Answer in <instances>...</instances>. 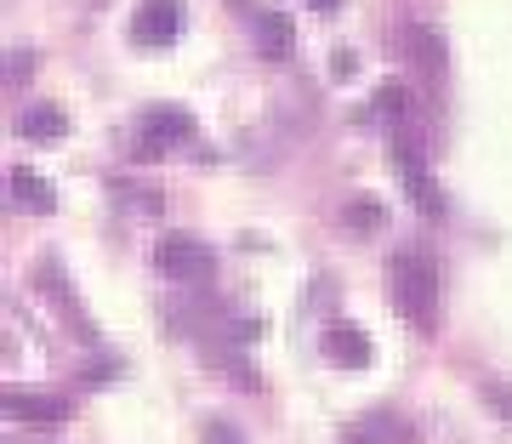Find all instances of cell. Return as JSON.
<instances>
[{
  "instance_id": "cell-12",
  "label": "cell",
  "mask_w": 512,
  "mask_h": 444,
  "mask_svg": "<svg viewBox=\"0 0 512 444\" xmlns=\"http://www.w3.org/2000/svg\"><path fill=\"white\" fill-rule=\"evenodd\" d=\"M18 126H23V137H29V143H57V137L69 131V114L57 109V103H29Z\"/></svg>"
},
{
  "instance_id": "cell-13",
  "label": "cell",
  "mask_w": 512,
  "mask_h": 444,
  "mask_svg": "<svg viewBox=\"0 0 512 444\" xmlns=\"http://www.w3.org/2000/svg\"><path fill=\"white\" fill-rule=\"evenodd\" d=\"M382 222H387V211H382V200H370V194H353L348 205H342V228L348 234H382Z\"/></svg>"
},
{
  "instance_id": "cell-7",
  "label": "cell",
  "mask_w": 512,
  "mask_h": 444,
  "mask_svg": "<svg viewBox=\"0 0 512 444\" xmlns=\"http://www.w3.org/2000/svg\"><path fill=\"white\" fill-rule=\"evenodd\" d=\"M393 160H399V177H404V188H410V200L427 211V217H444V194H439V183L427 177V166H421V154L404 137H393Z\"/></svg>"
},
{
  "instance_id": "cell-3",
  "label": "cell",
  "mask_w": 512,
  "mask_h": 444,
  "mask_svg": "<svg viewBox=\"0 0 512 444\" xmlns=\"http://www.w3.org/2000/svg\"><path fill=\"white\" fill-rule=\"evenodd\" d=\"M35 285L52 296L57 308H63V319H69V331L80 336V342H92V348L103 342V336H97V325H92V314H86V302H80V291H74L69 274H63V262H57V257H40V262H35Z\"/></svg>"
},
{
  "instance_id": "cell-2",
  "label": "cell",
  "mask_w": 512,
  "mask_h": 444,
  "mask_svg": "<svg viewBox=\"0 0 512 444\" xmlns=\"http://www.w3.org/2000/svg\"><path fill=\"white\" fill-rule=\"evenodd\" d=\"M154 268H160L165 279H183V285H194V279L211 274V245L194 240V234H183V228H171V234H160V240H154Z\"/></svg>"
},
{
  "instance_id": "cell-17",
  "label": "cell",
  "mask_w": 512,
  "mask_h": 444,
  "mask_svg": "<svg viewBox=\"0 0 512 444\" xmlns=\"http://www.w3.org/2000/svg\"><path fill=\"white\" fill-rule=\"evenodd\" d=\"M484 405H490L495 416H501V422H512V388H501V382H490V388H484Z\"/></svg>"
},
{
  "instance_id": "cell-19",
  "label": "cell",
  "mask_w": 512,
  "mask_h": 444,
  "mask_svg": "<svg viewBox=\"0 0 512 444\" xmlns=\"http://www.w3.org/2000/svg\"><path fill=\"white\" fill-rule=\"evenodd\" d=\"M313 12H336V6H342V0H308Z\"/></svg>"
},
{
  "instance_id": "cell-15",
  "label": "cell",
  "mask_w": 512,
  "mask_h": 444,
  "mask_svg": "<svg viewBox=\"0 0 512 444\" xmlns=\"http://www.w3.org/2000/svg\"><path fill=\"white\" fill-rule=\"evenodd\" d=\"M114 194H120V205H131L137 217H154V211H160V188H131V183H114Z\"/></svg>"
},
{
  "instance_id": "cell-20",
  "label": "cell",
  "mask_w": 512,
  "mask_h": 444,
  "mask_svg": "<svg viewBox=\"0 0 512 444\" xmlns=\"http://www.w3.org/2000/svg\"><path fill=\"white\" fill-rule=\"evenodd\" d=\"M6 444H12V439H6Z\"/></svg>"
},
{
  "instance_id": "cell-9",
  "label": "cell",
  "mask_w": 512,
  "mask_h": 444,
  "mask_svg": "<svg viewBox=\"0 0 512 444\" xmlns=\"http://www.w3.org/2000/svg\"><path fill=\"white\" fill-rule=\"evenodd\" d=\"M325 359L342 370H365L370 365V336L359 331V325H348V319H330L325 325Z\"/></svg>"
},
{
  "instance_id": "cell-16",
  "label": "cell",
  "mask_w": 512,
  "mask_h": 444,
  "mask_svg": "<svg viewBox=\"0 0 512 444\" xmlns=\"http://www.w3.org/2000/svg\"><path fill=\"white\" fill-rule=\"evenodd\" d=\"M29 69H35V57H29V52H6V63H0L6 86H23V80H29Z\"/></svg>"
},
{
  "instance_id": "cell-6",
  "label": "cell",
  "mask_w": 512,
  "mask_h": 444,
  "mask_svg": "<svg viewBox=\"0 0 512 444\" xmlns=\"http://www.w3.org/2000/svg\"><path fill=\"white\" fill-rule=\"evenodd\" d=\"M131 35H137V46H171L183 35V0H143L131 18Z\"/></svg>"
},
{
  "instance_id": "cell-1",
  "label": "cell",
  "mask_w": 512,
  "mask_h": 444,
  "mask_svg": "<svg viewBox=\"0 0 512 444\" xmlns=\"http://www.w3.org/2000/svg\"><path fill=\"white\" fill-rule=\"evenodd\" d=\"M387 291H393V308L410 325H427L433 308H439V268H433V257L399 251V257L387 262Z\"/></svg>"
},
{
  "instance_id": "cell-4",
  "label": "cell",
  "mask_w": 512,
  "mask_h": 444,
  "mask_svg": "<svg viewBox=\"0 0 512 444\" xmlns=\"http://www.w3.org/2000/svg\"><path fill=\"white\" fill-rule=\"evenodd\" d=\"M137 154L143 160H154V154H171V148H183L188 137H194V120H188L177 103H154V109H143V120H137Z\"/></svg>"
},
{
  "instance_id": "cell-5",
  "label": "cell",
  "mask_w": 512,
  "mask_h": 444,
  "mask_svg": "<svg viewBox=\"0 0 512 444\" xmlns=\"http://www.w3.org/2000/svg\"><path fill=\"white\" fill-rule=\"evenodd\" d=\"M228 6L251 18V29H256V52L268 57V63H285V57H291L296 29H291V18H285V12H274V6H256V0H228Z\"/></svg>"
},
{
  "instance_id": "cell-18",
  "label": "cell",
  "mask_w": 512,
  "mask_h": 444,
  "mask_svg": "<svg viewBox=\"0 0 512 444\" xmlns=\"http://www.w3.org/2000/svg\"><path fill=\"white\" fill-rule=\"evenodd\" d=\"M205 444H245L228 422H205Z\"/></svg>"
},
{
  "instance_id": "cell-11",
  "label": "cell",
  "mask_w": 512,
  "mask_h": 444,
  "mask_svg": "<svg viewBox=\"0 0 512 444\" xmlns=\"http://www.w3.org/2000/svg\"><path fill=\"white\" fill-rule=\"evenodd\" d=\"M6 200L29 205V211H52V205H57V194H52L46 183H40V171L12 166V171H6Z\"/></svg>"
},
{
  "instance_id": "cell-14",
  "label": "cell",
  "mask_w": 512,
  "mask_h": 444,
  "mask_svg": "<svg viewBox=\"0 0 512 444\" xmlns=\"http://www.w3.org/2000/svg\"><path fill=\"white\" fill-rule=\"evenodd\" d=\"M410 109H416V97H410V86H399V80H387V86H376V114H387V120H410Z\"/></svg>"
},
{
  "instance_id": "cell-8",
  "label": "cell",
  "mask_w": 512,
  "mask_h": 444,
  "mask_svg": "<svg viewBox=\"0 0 512 444\" xmlns=\"http://www.w3.org/2000/svg\"><path fill=\"white\" fill-rule=\"evenodd\" d=\"M0 410L6 416H18V422H63L69 416V399H57V393H46V388H6L0 393Z\"/></svg>"
},
{
  "instance_id": "cell-10",
  "label": "cell",
  "mask_w": 512,
  "mask_h": 444,
  "mask_svg": "<svg viewBox=\"0 0 512 444\" xmlns=\"http://www.w3.org/2000/svg\"><path fill=\"white\" fill-rule=\"evenodd\" d=\"M404 46H410V57H416V69L427 74V86H444V74H450V52H444V35L439 29H427V23H416V29H404Z\"/></svg>"
}]
</instances>
